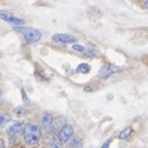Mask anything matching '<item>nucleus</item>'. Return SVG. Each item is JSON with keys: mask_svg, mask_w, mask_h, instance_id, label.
<instances>
[{"mask_svg": "<svg viewBox=\"0 0 148 148\" xmlns=\"http://www.w3.org/2000/svg\"><path fill=\"white\" fill-rule=\"evenodd\" d=\"M23 139L26 145H36L42 139V131L37 124L28 122L23 127Z\"/></svg>", "mask_w": 148, "mask_h": 148, "instance_id": "1", "label": "nucleus"}, {"mask_svg": "<svg viewBox=\"0 0 148 148\" xmlns=\"http://www.w3.org/2000/svg\"><path fill=\"white\" fill-rule=\"evenodd\" d=\"M16 32H19L23 37H24L25 42L27 44H34L38 42L42 38V33L40 29L34 28V27H23V26H16L15 27Z\"/></svg>", "mask_w": 148, "mask_h": 148, "instance_id": "2", "label": "nucleus"}, {"mask_svg": "<svg viewBox=\"0 0 148 148\" xmlns=\"http://www.w3.org/2000/svg\"><path fill=\"white\" fill-rule=\"evenodd\" d=\"M121 70H122L121 67H118V66L111 64V63H106L101 68L99 73V77L101 79H108V78L111 77L112 75H114L115 73H119Z\"/></svg>", "mask_w": 148, "mask_h": 148, "instance_id": "3", "label": "nucleus"}, {"mask_svg": "<svg viewBox=\"0 0 148 148\" xmlns=\"http://www.w3.org/2000/svg\"><path fill=\"white\" fill-rule=\"evenodd\" d=\"M0 19L5 21V22L8 23V24L15 25V26H22V25H24V23H25L24 19L17 17V16H15V15H12V12H7V10H0Z\"/></svg>", "mask_w": 148, "mask_h": 148, "instance_id": "4", "label": "nucleus"}, {"mask_svg": "<svg viewBox=\"0 0 148 148\" xmlns=\"http://www.w3.org/2000/svg\"><path fill=\"white\" fill-rule=\"evenodd\" d=\"M74 131H75L74 127L71 124L63 125V128H62L61 130L59 131V134H58V140H59V143L66 144V143L70 141L73 136H74Z\"/></svg>", "mask_w": 148, "mask_h": 148, "instance_id": "5", "label": "nucleus"}, {"mask_svg": "<svg viewBox=\"0 0 148 148\" xmlns=\"http://www.w3.org/2000/svg\"><path fill=\"white\" fill-rule=\"evenodd\" d=\"M52 40L54 42H58V43H63V44H75L78 38L74 35H70V34H64V33H57V34H53L52 35Z\"/></svg>", "mask_w": 148, "mask_h": 148, "instance_id": "6", "label": "nucleus"}, {"mask_svg": "<svg viewBox=\"0 0 148 148\" xmlns=\"http://www.w3.org/2000/svg\"><path fill=\"white\" fill-rule=\"evenodd\" d=\"M21 130H23V124H22V122L14 121V122H12V123L7 127V135L10 137V138H14V137H16L21 132Z\"/></svg>", "mask_w": 148, "mask_h": 148, "instance_id": "7", "label": "nucleus"}, {"mask_svg": "<svg viewBox=\"0 0 148 148\" xmlns=\"http://www.w3.org/2000/svg\"><path fill=\"white\" fill-rule=\"evenodd\" d=\"M41 123H42V127L43 129L45 130H50L51 127H52V123H53V116L50 114V113H44L43 116H42V120H41Z\"/></svg>", "mask_w": 148, "mask_h": 148, "instance_id": "8", "label": "nucleus"}, {"mask_svg": "<svg viewBox=\"0 0 148 148\" xmlns=\"http://www.w3.org/2000/svg\"><path fill=\"white\" fill-rule=\"evenodd\" d=\"M63 125H66V122H64V119L63 118H58V119H53V123H52V127L50 130H52V132H58L63 128Z\"/></svg>", "mask_w": 148, "mask_h": 148, "instance_id": "9", "label": "nucleus"}, {"mask_svg": "<svg viewBox=\"0 0 148 148\" xmlns=\"http://www.w3.org/2000/svg\"><path fill=\"white\" fill-rule=\"evenodd\" d=\"M89 70H90V67L88 63H80L76 68V71L79 74H87V73H89Z\"/></svg>", "mask_w": 148, "mask_h": 148, "instance_id": "10", "label": "nucleus"}, {"mask_svg": "<svg viewBox=\"0 0 148 148\" xmlns=\"http://www.w3.org/2000/svg\"><path fill=\"white\" fill-rule=\"evenodd\" d=\"M131 135V128L130 127H127V128H124L123 130L120 132V135H119V139H121V140H127L129 137Z\"/></svg>", "mask_w": 148, "mask_h": 148, "instance_id": "11", "label": "nucleus"}, {"mask_svg": "<svg viewBox=\"0 0 148 148\" xmlns=\"http://www.w3.org/2000/svg\"><path fill=\"white\" fill-rule=\"evenodd\" d=\"M9 119H10L9 115H7L5 113H0V129L6 125V123L9 121Z\"/></svg>", "mask_w": 148, "mask_h": 148, "instance_id": "12", "label": "nucleus"}, {"mask_svg": "<svg viewBox=\"0 0 148 148\" xmlns=\"http://www.w3.org/2000/svg\"><path fill=\"white\" fill-rule=\"evenodd\" d=\"M70 146H71L73 148H80V147H82V140H80L78 137L71 138V143H70Z\"/></svg>", "mask_w": 148, "mask_h": 148, "instance_id": "13", "label": "nucleus"}, {"mask_svg": "<svg viewBox=\"0 0 148 148\" xmlns=\"http://www.w3.org/2000/svg\"><path fill=\"white\" fill-rule=\"evenodd\" d=\"M73 49H74L75 51H78V52H85L86 48H85L84 45H82V44H77V43H75L74 45H73Z\"/></svg>", "mask_w": 148, "mask_h": 148, "instance_id": "14", "label": "nucleus"}, {"mask_svg": "<svg viewBox=\"0 0 148 148\" xmlns=\"http://www.w3.org/2000/svg\"><path fill=\"white\" fill-rule=\"evenodd\" d=\"M111 143H112V138H110V139H108L104 144H103V146L101 148H110V145H111Z\"/></svg>", "mask_w": 148, "mask_h": 148, "instance_id": "15", "label": "nucleus"}, {"mask_svg": "<svg viewBox=\"0 0 148 148\" xmlns=\"http://www.w3.org/2000/svg\"><path fill=\"white\" fill-rule=\"evenodd\" d=\"M50 148H62V146L60 145V144H57V143H54V144H52V145L50 146Z\"/></svg>", "mask_w": 148, "mask_h": 148, "instance_id": "16", "label": "nucleus"}, {"mask_svg": "<svg viewBox=\"0 0 148 148\" xmlns=\"http://www.w3.org/2000/svg\"><path fill=\"white\" fill-rule=\"evenodd\" d=\"M0 148H6V144L3 139H0Z\"/></svg>", "mask_w": 148, "mask_h": 148, "instance_id": "17", "label": "nucleus"}, {"mask_svg": "<svg viewBox=\"0 0 148 148\" xmlns=\"http://www.w3.org/2000/svg\"><path fill=\"white\" fill-rule=\"evenodd\" d=\"M84 90H86V92H92V90H93V88H92L90 86H87V87L84 88Z\"/></svg>", "mask_w": 148, "mask_h": 148, "instance_id": "18", "label": "nucleus"}, {"mask_svg": "<svg viewBox=\"0 0 148 148\" xmlns=\"http://www.w3.org/2000/svg\"><path fill=\"white\" fill-rule=\"evenodd\" d=\"M145 7L148 9V0H147V1H145Z\"/></svg>", "mask_w": 148, "mask_h": 148, "instance_id": "19", "label": "nucleus"}]
</instances>
